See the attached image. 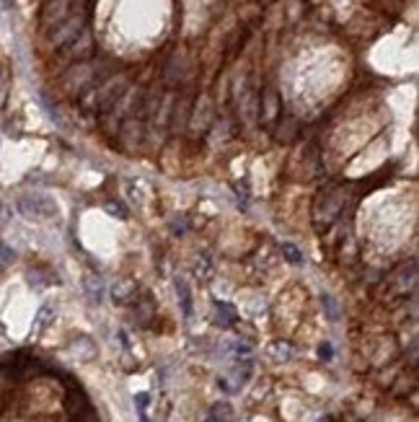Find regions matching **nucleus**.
<instances>
[{"mask_svg": "<svg viewBox=\"0 0 419 422\" xmlns=\"http://www.w3.org/2000/svg\"><path fill=\"white\" fill-rule=\"evenodd\" d=\"M83 29H86V11H75L73 16H68L65 21H60L57 26L49 29V44L55 49L68 47Z\"/></svg>", "mask_w": 419, "mask_h": 422, "instance_id": "obj_1", "label": "nucleus"}, {"mask_svg": "<svg viewBox=\"0 0 419 422\" xmlns=\"http://www.w3.org/2000/svg\"><path fill=\"white\" fill-rule=\"evenodd\" d=\"M104 80L96 78V70H94V63H75L70 70L65 73V88H68V94L73 96H80L86 88L91 86H101Z\"/></svg>", "mask_w": 419, "mask_h": 422, "instance_id": "obj_2", "label": "nucleus"}, {"mask_svg": "<svg viewBox=\"0 0 419 422\" xmlns=\"http://www.w3.org/2000/svg\"><path fill=\"white\" fill-rule=\"evenodd\" d=\"M75 3H80V0H47L44 8H42V26L52 29V26H57L68 16H73L75 13Z\"/></svg>", "mask_w": 419, "mask_h": 422, "instance_id": "obj_3", "label": "nucleus"}, {"mask_svg": "<svg viewBox=\"0 0 419 422\" xmlns=\"http://www.w3.org/2000/svg\"><path fill=\"white\" fill-rule=\"evenodd\" d=\"M68 55L73 57V60H78V63H86L88 57L94 55V34H91V29H83V32L75 37V39L68 44V47H63Z\"/></svg>", "mask_w": 419, "mask_h": 422, "instance_id": "obj_4", "label": "nucleus"}, {"mask_svg": "<svg viewBox=\"0 0 419 422\" xmlns=\"http://www.w3.org/2000/svg\"><path fill=\"white\" fill-rule=\"evenodd\" d=\"M21 210H26L29 216H57V207L39 197H37V202L34 199H21Z\"/></svg>", "mask_w": 419, "mask_h": 422, "instance_id": "obj_5", "label": "nucleus"}, {"mask_svg": "<svg viewBox=\"0 0 419 422\" xmlns=\"http://www.w3.org/2000/svg\"><path fill=\"white\" fill-rule=\"evenodd\" d=\"M83 287H86V295H88V301L91 303H99L104 301V283L99 275H86V283H83Z\"/></svg>", "mask_w": 419, "mask_h": 422, "instance_id": "obj_6", "label": "nucleus"}, {"mask_svg": "<svg viewBox=\"0 0 419 422\" xmlns=\"http://www.w3.org/2000/svg\"><path fill=\"white\" fill-rule=\"evenodd\" d=\"M174 287H176V295H179V303H182L184 316H192V290H189V285H187V280L176 278Z\"/></svg>", "mask_w": 419, "mask_h": 422, "instance_id": "obj_7", "label": "nucleus"}, {"mask_svg": "<svg viewBox=\"0 0 419 422\" xmlns=\"http://www.w3.org/2000/svg\"><path fill=\"white\" fill-rule=\"evenodd\" d=\"M280 252H282V256H285V259L293 264V267H303V264H306V254H303L301 249L295 247L293 241H282Z\"/></svg>", "mask_w": 419, "mask_h": 422, "instance_id": "obj_8", "label": "nucleus"}, {"mask_svg": "<svg viewBox=\"0 0 419 422\" xmlns=\"http://www.w3.org/2000/svg\"><path fill=\"white\" fill-rule=\"evenodd\" d=\"M215 272V262L210 254H202L197 259V264H194V278L199 280V283H207L210 280V275Z\"/></svg>", "mask_w": 419, "mask_h": 422, "instance_id": "obj_9", "label": "nucleus"}, {"mask_svg": "<svg viewBox=\"0 0 419 422\" xmlns=\"http://www.w3.org/2000/svg\"><path fill=\"white\" fill-rule=\"evenodd\" d=\"M275 114H277V96L275 91H269L264 96V120H275Z\"/></svg>", "mask_w": 419, "mask_h": 422, "instance_id": "obj_10", "label": "nucleus"}, {"mask_svg": "<svg viewBox=\"0 0 419 422\" xmlns=\"http://www.w3.org/2000/svg\"><path fill=\"white\" fill-rule=\"evenodd\" d=\"M321 303H324V309H326V314H329V319H332V321L339 319V309H337V301H334V295L324 293V295H321Z\"/></svg>", "mask_w": 419, "mask_h": 422, "instance_id": "obj_11", "label": "nucleus"}, {"mask_svg": "<svg viewBox=\"0 0 419 422\" xmlns=\"http://www.w3.org/2000/svg\"><path fill=\"white\" fill-rule=\"evenodd\" d=\"M321 358H332V350H329V345L321 347Z\"/></svg>", "mask_w": 419, "mask_h": 422, "instance_id": "obj_12", "label": "nucleus"}]
</instances>
